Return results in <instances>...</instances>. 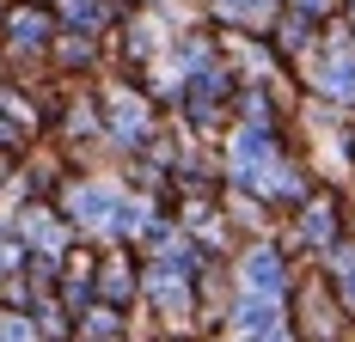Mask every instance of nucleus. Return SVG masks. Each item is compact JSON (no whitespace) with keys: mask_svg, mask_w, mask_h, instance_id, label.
Masks as SVG:
<instances>
[{"mask_svg":"<svg viewBox=\"0 0 355 342\" xmlns=\"http://www.w3.org/2000/svg\"><path fill=\"white\" fill-rule=\"evenodd\" d=\"M239 330H251V336L270 330V306H263V300H245V306H239Z\"/></svg>","mask_w":355,"mask_h":342,"instance_id":"6","label":"nucleus"},{"mask_svg":"<svg viewBox=\"0 0 355 342\" xmlns=\"http://www.w3.org/2000/svg\"><path fill=\"white\" fill-rule=\"evenodd\" d=\"M276 141L263 135V129H245V135L233 141V177L239 183H276Z\"/></svg>","mask_w":355,"mask_h":342,"instance_id":"1","label":"nucleus"},{"mask_svg":"<svg viewBox=\"0 0 355 342\" xmlns=\"http://www.w3.org/2000/svg\"><path fill=\"white\" fill-rule=\"evenodd\" d=\"M270 342H282V336H270Z\"/></svg>","mask_w":355,"mask_h":342,"instance_id":"10","label":"nucleus"},{"mask_svg":"<svg viewBox=\"0 0 355 342\" xmlns=\"http://www.w3.org/2000/svg\"><path fill=\"white\" fill-rule=\"evenodd\" d=\"M331 263H337V294H343V306H355V251L349 244H337V251H331Z\"/></svg>","mask_w":355,"mask_h":342,"instance_id":"5","label":"nucleus"},{"mask_svg":"<svg viewBox=\"0 0 355 342\" xmlns=\"http://www.w3.org/2000/svg\"><path fill=\"white\" fill-rule=\"evenodd\" d=\"M220 6H227V12H233V19H251V12H263V6H270V0H220Z\"/></svg>","mask_w":355,"mask_h":342,"instance_id":"8","label":"nucleus"},{"mask_svg":"<svg viewBox=\"0 0 355 342\" xmlns=\"http://www.w3.org/2000/svg\"><path fill=\"white\" fill-rule=\"evenodd\" d=\"M319 92L337 104H355V49L349 43H331L319 62Z\"/></svg>","mask_w":355,"mask_h":342,"instance_id":"2","label":"nucleus"},{"mask_svg":"<svg viewBox=\"0 0 355 342\" xmlns=\"http://www.w3.org/2000/svg\"><path fill=\"white\" fill-rule=\"evenodd\" d=\"M300 6H306V12H331V0H300Z\"/></svg>","mask_w":355,"mask_h":342,"instance_id":"9","label":"nucleus"},{"mask_svg":"<svg viewBox=\"0 0 355 342\" xmlns=\"http://www.w3.org/2000/svg\"><path fill=\"white\" fill-rule=\"evenodd\" d=\"M73 208L92 214V220H105V214H110V196H105V190H80V202H73Z\"/></svg>","mask_w":355,"mask_h":342,"instance_id":"7","label":"nucleus"},{"mask_svg":"<svg viewBox=\"0 0 355 342\" xmlns=\"http://www.w3.org/2000/svg\"><path fill=\"white\" fill-rule=\"evenodd\" d=\"M331 233H337V208H331V202H313V208H306V239L324 244Z\"/></svg>","mask_w":355,"mask_h":342,"instance_id":"4","label":"nucleus"},{"mask_svg":"<svg viewBox=\"0 0 355 342\" xmlns=\"http://www.w3.org/2000/svg\"><path fill=\"white\" fill-rule=\"evenodd\" d=\"M245 281H251V294H257V300H276V294L288 287V269H282V257H276L270 244H257V251L245 257Z\"/></svg>","mask_w":355,"mask_h":342,"instance_id":"3","label":"nucleus"}]
</instances>
